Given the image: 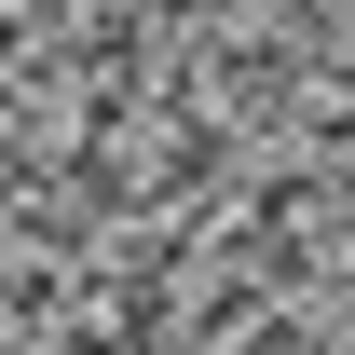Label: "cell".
I'll use <instances>...</instances> for the list:
<instances>
[{
  "mask_svg": "<svg viewBox=\"0 0 355 355\" xmlns=\"http://www.w3.org/2000/svg\"><path fill=\"white\" fill-rule=\"evenodd\" d=\"M273 219H314V178H301V191H273ZM246 260L287 273V260H301V232H246Z\"/></svg>",
  "mask_w": 355,
  "mask_h": 355,
  "instance_id": "obj_1",
  "label": "cell"
}]
</instances>
